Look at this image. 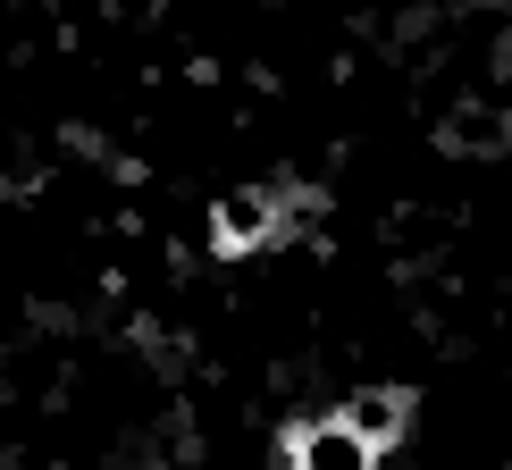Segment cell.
Returning <instances> with one entry per match:
<instances>
[{"instance_id": "cell-1", "label": "cell", "mask_w": 512, "mask_h": 470, "mask_svg": "<svg viewBox=\"0 0 512 470\" xmlns=\"http://www.w3.org/2000/svg\"><path fill=\"white\" fill-rule=\"evenodd\" d=\"M294 210H303V194H286V185H244V194H227L219 210H210V244L236 261V252H269L277 235L294 227Z\"/></svg>"}, {"instance_id": "cell-2", "label": "cell", "mask_w": 512, "mask_h": 470, "mask_svg": "<svg viewBox=\"0 0 512 470\" xmlns=\"http://www.w3.org/2000/svg\"><path fill=\"white\" fill-rule=\"evenodd\" d=\"M378 462L387 454H378L345 412H319V420H294L286 429V470H378Z\"/></svg>"}, {"instance_id": "cell-3", "label": "cell", "mask_w": 512, "mask_h": 470, "mask_svg": "<svg viewBox=\"0 0 512 470\" xmlns=\"http://www.w3.org/2000/svg\"><path fill=\"white\" fill-rule=\"evenodd\" d=\"M345 420L378 445V454H395L403 429H412V395H403V387H370V395H353V403H345Z\"/></svg>"}]
</instances>
